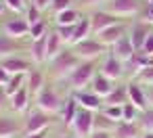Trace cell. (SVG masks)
<instances>
[{
	"label": "cell",
	"mask_w": 153,
	"mask_h": 138,
	"mask_svg": "<svg viewBox=\"0 0 153 138\" xmlns=\"http://www.w3.org/2000/svg\"><path fill=\"white\" fill-rule=\"evenodd\" d=\"M126 90H128V103H132L140 113L149 109V100H147V90L143 84H138L136 80H130L126 84Z\"/></svg>",
	"instance_id": "9a60e30c"
},
{
	"label": "cell",
	"mask_w": 153,
	"mask_h": 138,
	"mask_svg": "<svg viewBox=\"0 0 153 138\" xmlns=\"http://www.w3.org/2000/svg\"><path fill=\"white\" fill-rule=\"evenodd\" d=\"M46 82H48V75H46V69H42V67H38V65H34L30 71H27V90H30V94L36 98L38 96V92L46 86Z\"/></svg>",
	"instance_id": "d6986e66"
},
{
	"label": "cell",
	"mask_w": 153,
	"mask_h": 138,
	"mask_svg": "<svg viewBox=\"0 0 153 138\" xmlns=\"http://www.w3.org/2000/svg\"><path fill=\"white\" fill-rule=\"evenodd\" d=\"M151 32H153V25L147 23V21H140V19H136V21L128 27V36H130V40H132V44H134L136 50L143 48V44H145V40H147V36H149Z\"/></svg>",
	"instance_id": "ac0fdd59"
},
{
	"label": "cell",
	"mask_w": 153,
	"mask_h": 138,
	"mask_svg": "<svg viewBox=\"0 0 153 138\" xmlns=\"http://www.w3.org/2000/svg\"><path fill=\"white\" fill-rule=\"evenodd\" d=\"M138 136H143L138 121H120L113 130V138H138Z\"/></svg>",
	"instance_id": "d4e9b609"
},
{
	"label": "cell",
	"mask_w": 153,
	"mask_h": 138,
	"mask_svg": "<svg viewBox=\"0 0 153 138\" xmlns=\"http://www.w3.org/2000/svg\"><path fill=\"white\" fill-rule=\"evenodd\" d=\"M32 103H34V96L30 94V90L25 86V88H21L19 92H15L9 98V111L15 113V115H25L32 109Z\"/></svg>",
	"instance_id": "7c38bea8"
},
{
	"label": "cell",
	"mask_w": 153,
	"mask_h": 138,
	"mask_svg": "<svg viewBox=\"0 0 153 138\" xmlns=\"http://www.w3.org/2000/svg\"><path fill=\"white\" fill-rule=\"evenodd\" d=\"M9 15H11V13H9V9H7V2H4V0H0V19L4 21Z\"/></svg>",
	"instance_id": "7dc6e473"
},
{
	"label": "cell",
	"mask_w": 153,
	"mask_h": 138,
	"mask_svg": "<svg viewBox=\"0 0 153 138\" xmlns=\"http://www.w3.org/2000/svg\"><path fill=\"white\" fill-rule=\"evenodd\" d=\"M138 117H140V111L132 103H126L124 105V117H122V121H138Z\"/></svg>",
	"instance_id": "f35d334b"
},
{
	"label": "cell",
	"mask_w": 153,
	"mask_h": 138,
	"mask_svg": "<svg viewBox=\"0 0 153 138\" xmlns=\"http://www.w3.org/2000/svg\"><path fill=\"white\" fill-rule=\"evenodd\" d=\"M82 17H84V13L78 7H71V9H65V11L53 15V23L55 25H76Z\"/></svg>",
	"instance_id": "cb8c5ba5"
},
{
	"label": "cell",
	"mask_w": 153,
	"mask_h": 138,
	"mask_svg": "<svg viewBox=\"0 0 153 138\" xmlns=\"http://www.w3.org/2000/svg\"><path fill=\"white\" fill-rule=\"evenodd\" d=\"M0 65H2L11 75H15V73H27L34 67V61L27 57V52H23V55H13V57L2 59Z\"/></svg>",
	"instance_id": "8fae6325"
},
{
	"label": "cell",
	"mask_w": 153,
	"mask_h": 138,
	"mask_svg": "<svg viewBox=\"0 0 153 138\" xmlns=\"http://www.w3.org/2000/svg\"><path fill=\"white\" fill-rule=\"evenodd\" d=\"M149 65H153V57H149Z\"/></svg>",
	"instance_id": "f5cc1de1"
},
{
	"label": "cell",
	"mask_w": 153,
	"mask_h": 138,
	"mask_svg": "<svg viewBox=\"0 0 153 138\" xmlns=\"http://www.w3.org/2000/svg\"><path fill=\"white\" fill-rule=\"evenodd\" d=\"M25 84H27V73H15V75H11V80H9L7 86H4L9 98H11L15 92H19L21 88H25Z\"/></svg>",
	"instance_id": "f1b7e54d"
},
{
	"label": "cell",
	"mask_w": 153,
	"mask_h": 138,
	"mask_svg": "<svg viewBox=\"0 0 153 138\" xmlns=\"http://www.w3.org/2000/svg\"><path fill=\"white\" fill-rule=\"evenodd\" d=\"M48 32H51V25H48L46 19H42V21L30 25V40H40V38H44Z\"/></svg>",
	"instance_id": "1f68e13d"
},
{
	"label": "cell",
	"mask_w": 153,
	"mask_h": 138,
	"mask_svg": "<svg viewBox=\"0 0 153 138\" xmlns=\"http://www.w3.org/2000/svg\"><path fill=\"white\" fill-rule=\"evenodd\" d=\"M138 19H140V21H147V23L153 25V2H145V7H143Z\"/></svg>",
	"instance_id": "b9f144b4"
},
{
	"label": "cell",
	"mask_w": 153,
	"mask_h": 138,
	"mask_svg": "<svg viewBox=\"0 0 153 138\" xmlns=\"http://www.w3.org/2000/svg\"><path fill=\"white\" fill-rule=\"evenodd\" d=\"M67 96H63L57 88V82H46V86L38 92V96L34 98V107L44 111V113H51V115H59L61 109H63V103H65Z\"/></svg>",
	"instance_id": "7a4b0ae2"
},
{
	"label": "cell",
	"mask_w": 153,
	"mask_h": 138,
	"mask_svg": "<svg viewBox=\"0 0 153 138\" xmlns=\"http://www.w3.org/2000/svg\"><path fill=\"white\" fill-rule=\"evenodd\" d=\"M51 2H53V0H32V4H36V7L42 11V13L51 9Z\"/></svg>",
	"instance_id": "f6af8a7d"
},
{
	"label": "cell",
	"mask_w": 153,
	"mask_h": 138,
	"mask_svg": "<svg viewBox=\"0 0 153 138\" xmlns=\"http://www.w3.org/2000/svg\"><path fill=\"white\" fill-rule=\"evenodd\" d=\"M76 138H78V136H76Z\"/></svg>",
	"instance_id": "9f6ffc18"
},
{
	"label": "cell",
	"mask_w": 153,
	"mask_h": 138,
	"mask_svg": "<svg viewBox=\"0 0 153 138\" xmlns=\"http://www.w3.org/2000/svg\"><path fill=\"white\" fill-rule=\"evenodd\" d=\"M115 121L109 119L103 111H97L94 113V132H113L115 130Z\"/></svg>",
	"instance_id": "4dcf8cb0"
},
{
	"label": "cell",
	"mask_w": 153,
	"mask_h": 138,
	"mask_svg": "<svg viewBox=\"0 0 153 138\" xmlns=\"http://www.w3.org/2000/svg\"><path fill=\"white\" fill-rule=\"evenodd\" d=\"M147 57H153V32L147 36V40H145V44H143V48H140Z\"/></svg>",
	"instance_id": "7bdbcfd3"
},
{
	"label": "cell",
	"mask_w": 153,
	"mask_h": 138,
	"mask_svg": "<svg viewBox=\"0 0 153 138\" xmlns=\"http://www.w3.org/2000/svg\"><path fill=\"white\" fill-rule=\"evenodd\" d=\"M132 80H136L143 86H153V65H147L145 69H140Z\"/></svg>",
	"instance_id": "836d02e7"
},
{
	"label": "cell",
	"mask_w": 153,
	"mask_h": 138,
	"mask_svg": "<svg viewBox=\"0 0 153 138\" xmlns=\"http://www.w3.org/2000/svg\"><path fill=\"white\" fill-rule=\"evenodd\" d=\"M78 111H80L78 100H76L71 94H67V98H65V103H63V109H61V113H59V121H61L65 128H71V123H74Z\"/></svg>",
	"instance_id": "7402d4cb"
},
{
	"label": "cell",
	"mask_w": 153,
	"mask_h": 138,
	"mask_svg": "<svg viewBox=\"0 0 153 138\" xmlns=\"http://www.w3.org/2000/svg\"><path fill=\"white\" fill-rule=\"evenodd\" d=\"M23 52H27V44L23 40H15L7 36L4 32H0V61L13 55H23Z\"/></svg>",
	"instance_id": "2e32d148"
},
{
	"label": "cell",
	"mask_w": 153,
	"mask_h": 138,
	"mask_svg": "<svg viewBox=\"0 0 153 138\" xmlns=\"http://www.w3.org/2000/svg\"><path fill=\"white\" fill-rule=\"evenodd\" d=\"M88 17H90V23H92V36L99 34V32H103V30H107V27H111V25H115V23H120V21H124V19H120V17H115V15L103 11V9L90 11Z\"/></svg>",
	"instance_id": "5bb4252c"
},
{
	"label": "cell",
	"mask_w": 153,
	"mask_h": 138,
	"mask_svg": "<svg viewBox=\"0 0 153 138\" xmlns=\"http://www.w3.org/2000/svg\"><path fill=\"white\" fill-rule=\"evenodd\" d=\"M55 115L51 113H44L40 109H30L25 115H23V136L25 134H38V132H46L51 130V123H53Z\"/></svg>",
	"instance_id": "5b68a950"
},
{
	"label": "cell",
	"mask_w": 153,
	"mask_h": 138,
	"mask_svg": "<svg viewBox=\"0 0 153 138\" xmlns=\"http://www.w3.org/2000/svg\"><path fill=\"white\" fill-rule=\"evenodd\" d=\"M25 4H32V0H25Z\"/></svg>",
	"instance_id": "db71d44e"
},
{
	"label": "cell",
	"mask_w": 153,
	"mask_h": 138,
	"mask_svg": "<svg viewBox=\"0 0 153 138\" xmlns=\"http://www.w3.org/2000/svg\"><path fill=\"white\" fill-rule=\"evenodd\" d=\"M99 71H101L103 75H107L109 80L120 82V80L126 75V65H124V61H120L117 57H113L111 52H107V55L103 57L101 65H99Z\"/></svg>",
	"instance_id": "30bf717a"
},
{
	"label": "cell",
	"mask_w": 153,
	"mask_h": 138,
	"mask_svg": "<svg viewBox=\"0 0 153 138\" xmlns=\"http://www.w3.org/2000/svg\"><path fill=\"white\" fill-rule=\"evenodd\" d=\"M42 15H44V13H42L36 4H27V9H25V13H23V17H25V21H27L30 25L42 21Z\"/></svg>",
	"instance_id": "d590c367"
},
{
	"label": "cell",
	"mask_w": 153,
	"mask_h": 138,
	"mask_svg": "<svg viewBox=\"0 0 153 138\" xmlns=\"http://www.w3.org/2000/svg\"><path fill=\"white\" fill-rule=\"evenodd\" d=\"M109 52L113 55V57H117L120 61H130L132 57H134V52H136V48H134V44H132V40H130V36L126 34L124 38H120L111 48H109Z\"/></svg>",
	"instance_id": "44dd1931"
},
{
	"label": "cell",
	"mask_w": 153,
	"mask_h": 138,
	"mask_svg": "<svg viewBox=\"0 0 153 138\" xmlns=\"http://www.w3.org/2000/svg\"><path fill=\"white\" fill-rule=\"evenodd\" d=\"M0 111H9V94L4 86H0Z\"/></svg>",
	"instance_id": "ee69618b"
},
{
	"label": "cell",
	"mask_w": 153,
	"mask_h": 138,
	"mask_svg": "<svg viewBox=\"0 0 153 138\" xmlns=\"http://www.w3.org/2000/svg\"><path fill=\"white\" fill-rule=\"evenodd\" d=\"M80 63H82V59L76 55V50H74L71 46H65L53 61L46 63V75H48L51 82L63 84V82L69 77V73H71Z\"/></svg>",
	"instance_id": "6da1fadb"
},
{
	"label": "cell",
	"mask_w": 153,
	"mask_h": 138,
	"mask_svg": "<svg viewBox=\"0 0 153 138\" xmlns=\"http://www.w3.org/2000/svg\"><path fill=\"white\" fill-rule=\"evenodd\" d=\"M124 65H126V71H130V75L134 77L140 69H145V67L149 65V57H147L143 50H136V52H134V57H132L130 61H126Z\"/></svg>",
	"instance_id": "83f0119b"
},
{
	"label": "cell",
	"mask_w": 153,
	"mask_h": 138,
	"mask_svg": "<svg viewBox=\"0 0 153 138\" xmlns=\"http://www.w3.org/2000/svg\"><path fill=\"white\" fill-rule=\"evenodd\" d=\"M101 111H103L109 119H113L115 123H120L122 117H124V105H103Z\"/></svg>",
	"instance_id": "d6a6232c"
},
{
	"label": "cell",
	"mask_w": 153,
	"mask_h": 138,
	"mask_svg": "<svg viewBox=\"0 0 153 138\" xmlns=\"http://www.w3.org/2000/svg\"><path fill=\"white\" fill-rule=\"evenodd\" d=\"M4 2H7V9H9L11 15H23L25 9H27L25 0H4Z\"/></svg>",
	"instance_id": "74e56055"
},
{
	"label": "cell",
	"mask_w": 153,
	"mask_h": 138,
	"mask_svg": "<svg viewBox=\"0 0 153 138\" xmlns=\"http://www.w3.org/2000/svg\"><path fill=\"white\" fill-rule=\"evenodd\" d=\"M23 138H48V130L46 132H38V134H25Z\"/></svg>",
	"instance_id": "681fc988"
},
{
	"label": "cell",
	"mask_w": 153,
	"mask_h": 138,
	"mask_svg": "<svg viewBox=\"0 0 153 138\" xmlns=\"http://www.w3.org/2000/svg\"><path fill=\"white\" fill-rule=\"evenodd\" d=\"M105 2H109V0H76V4H78V9L82 11V9H101Z\"/></svg>",
	"instance_id": "60d3db41"
},
{
	"label": "cell",
	"mask_w": 153,
	"mask_h": 138,
	"mask_svg": "<svg viewBox=\"0 0 153 138\" xmlns=\"http://www.w3.org/2000/svg\"><path fill=\"white\" fill-rule=\"evenodd\" d=\"M97 71H99V61H82V63L69 73V77H67L63 84H65V88H67L69 92L90 88V84H92Z\"/></svg>",
	"instance_id": "3957f363"
},
{
	"label": "cell",
	"mask_w": 153,
	"mask_h": 138,
	"mask_svg": "<svg viewBox=\"0 0 153 138\" xmlns=\"http://www.w3.org/2000/svg\"><path fill=\"white\" fill-rule=\"evenodd\" d=\"M140 138H153V132H143V136Z\"/></svg>",
	"instance_id": "816d5d0a"
},
{
	"label": "cell",
	"mask_w": 153,
	"mask_h": 138,
	"mask_svg": "<svg viewBox=\"0 0 153 138\" xmlns=\"http://www.w3.org/2000/svg\"><path fill=\"white\" fill-rule=\"evenodd\" d=\"M0 27H2V19H0Z\"/></svg>",
	"instance_id": "11a10c76"
},
{
	"label": "cell",
	"mask_w": 153,
	"mask_h": 138,
	"mask_svg": "<svg viewBox=\"0 0 153 138\" xmlns=\"http://www.w3.org/2000/svg\"><path fill=\"white\" fill-rule=\"evenodd\" d=\"M53 27L57 30L61 40L65 42V46H71V42H74V27L76 25H53Z\"/></svg>",
	"instance_id": "8d00e7d4"
},
{
	"label": "cell",
	"mask_w": 153,
	"mask_h": 138,
	"mask_svg": "<svg viewBox=\"0 0 153 138\" xmlns=\"http://www.w3.org/2000/svg\"><path fill=\"white\" fill-rule=\"evenodd\" d=\"M71 48L76 50V55H78L82 61H101V59L109 52V48L103 46L94 36H90V38H86V40H82V42H78V44L71 46Z\"/></svg>",
	"instance_id": "8992f818"
},
{
	"label": "cell",
	"mask_w": 153,
	"mask_h": 138,
	"mask_svg": "<svg viewBox=\"0 0 153 138\" xmlns=\"http://www.w3.org/2000/svg\"><path fill=\"white\" fill-rule=\"evenodd\" d=\"M65 48V42L61 40V36L57 34V30L55 27H51V32L46 34V59L48 61H53L61 50Z\"/></svg>",
	"instance_id": "484cf974"
},
{
	"label": "cell",
	"mask_w": 153,
	"mask_h": 138,
	"mask_svg": "<svg viewBox=\"0 0 153 138\" xmlns=\"http://www.w3.org/2000/svg\"><path fill=\"white\" fill-rule=\"evenodd\" d=\"M143 7H145V0H109L101 9L120 19H130V17H138Z\"/></svg>",
	"instance_id": "277c9868"
},
{
	"label": "cell",
	"mask_w": 153,
	"mask_h": 138,
	"mask_svg": "<svg viewBox=\"0 0 153 138\" xmlns=\"http://www.w3.org/2000/svg\"><path fill=\"white\" fill-rule=\"evenodd\" d=\"M103 103L105 105H126L128 103V90H126V86H115L111 90V94L103 98Z\"/></svg>",
	"instance_id": "f546056e"
},
{
	"label": "cell",
	"mask_w": 153,
	"mask_h": 138,
	"mask_svg": "<svg viewBox=\"0 0 153 138\" xmlns=\"http://www.w3.org/2000/svg\"><path fill=\"white\" fill-rule=\"evenodd\" d=\"M27 57L38 67L48 63V59H46V36L40 40H27Z\"/></svg>",
	"instance_id": "ffe728a7"
},
{
	"label": "cell",
	"mask_w": 153,
	"mask_h": 138,
	"mask_svg": "<svg viewBox=\"0 0 153 138\" xmlns=\"http://www.w3.org/2000/svg\"><path fill=\"white\" fill-rule=\"evenodd\" d=\"M11 80V73L2 67V65H0V86H7V82Z\"/></svg>",
	"instance_id": "bcb514c9"
},
{
	"label": "cell",
	"mask_w": 153,
	"mask_h": 138,
	"mask_svg": "<svg viewBox=\"0 0 153 138\" xmlns=\"http://www.w3.org/2000/svg\"><path fill=\"white\" fill-rule=\"evenodd\" d=\"M128 34V25L124 23V21H120V23H115V25H111V27H107V30H103V32H99V34H94V38L103 44V46H107V48H111L120 38H124Z\"/></svg>",
	"instance_id": "e0dca14e"
},
{
	"label": "cell",
	"mask_w": 153,
	"mask_h": 138,
	"mask_svg": "<svg viewBox=\"0 0 153 138\" xmlns=\"http://www.w3.org/2000/svg\"><path fill=\"white\" fill-rule=\"evenodd\" d=\"M0 32H4L7 36L15 38V40H30V23L25 21L23 15H9L2 21V27Z\"/></svg>",
	"instance_id": "52a82bcc"
},
{
	"label": "cell",
	"mask_w": 153,
	"mask_h": 138,
	"mask_svg": "<svg viewBox=\"0 0 153 138\" xmlns=\"http://www.w3.org/2000/svg\"><path fill=\"white\" fill-rule=\"evenodd\" d=\"M23 136V115H15L11 111H0V138Z\"/></svg>",
	"instance_id": "ba28073f"
},
{
	"label": "cell",
	"mask_w": 153,
	"mask_h": 138,
	"mask_svg": "<svg viewBox=\"0 0 153 138\" xmlns=\"http://www.w3.org/2000/svg\"><path fill=\"white\" fill-rule=\"evenodd\" d=\"M88 138H113V132H92Z\"/></svg>",
	"instance_id": "c3c4849f"
},
{
	"label": "cell",
	"mask_w": 153,
	"mask_h": 138,
	"mask_svg": "<svg viewBox=\"0 0 153 138\" xmlns=\"http://www.w3.org/2000/svg\"><path fill=\"white\" fill-rule=\"evenodd\" d=\"M113 88H115V82L109 80L107 75H103L101 71H97V75H94V80H92V84H90V90H92L94 94H99L101 98H105V96L111 94Z\"/></svg>",
	"instance_id": "603a6c76"
},
{
	"label": "cell",
	"mask_w": 153,
	"mask_h": 138,
	"mask_svg": "<svg viewBox=\"0 0 153 138\" xmlns=\"http://www.w3.org/2000/svg\"><path fill=\"white\" fill-rule=\"evenodd\" d=\"M76 100H78V105H80V109H88V111H101L103 109V98L99 96V94H94L90 88H84V90H76V92H69Z\"/></svg>",
	"instance_id": "4fadbf2b"
},
{
	"label": "cell",
	"mask_w": 153,
	"mask_h": 138,
	"mask_svg": "<svg viewBox=\"0 0 153 138\" xmlns=\"http://www.w3.org/2000/svg\"><path fill=\"white\" fill-rule=\"evenodd\" d=\"M90 36H92V23H90V17L84 15L76 23V27H74V42H71V46H76L78 42H82V40L90 38Z\"/></svg>",
	"instance_id": "4316f807"
},
{
	"label": "cell",
	"mask_w": 153,
	"mask_h": 138,
	"mask_svg": "<svg viewBox=\"0 0 153 138\" xmlns=\"http://www.w3.org/2000/svg\"><path fill=\"white\" fill-rule=\"evenodd\" d=\"M74 7V0H53L51 2V13L53 15H57V13H61V11H65V9H71Z\"/></svg>",
	"instance_id": "ab89813d"
},
{
	"label": "cell",
	"mask_w": 153,
	"mask_h": 138,
	"mask_svg": "<svg viewBox=\"0 0 153 138\" xmlns=\"http://www.w3.org/2000/svg\"><path fill=\"white\" fill-rule=\"evenodd\" d=\"M147 90V100H149V107H153V86H145Z\"/></svg>",
	"instance_id": "f907efd6"
},
{
	"label": "cell",
	"mask_w": 153,
	"mask_h": 138,
	"mask_svg": "<svg viewBox=\"0 0 153 138\" xmlns=\"http://www.w3.org/2000/svg\"><path fill=\"white\" fill-rule=\"evenodd\" d=\"M138 125L143 132H153V107H149L147 111L140 113L138 117Z\"/></svg>",
	"instance_id": "e575fe53"
},
{
	"label": "cell",
	"mask_w": 153,
	"mask_h": 138,
	"mask_svg": "<svg viewBox=\"0 0 153 138\" xmlns=\"http://www.w3.org/2000/svg\"><path fill=\"white\" fill-rule=\"evenodd\" d=\"M69 130H71L78 138H88V136L94 132V111L80 109Z\"/></svg>",
	"instance_id": "9c48e42d"
}]
</instances>
